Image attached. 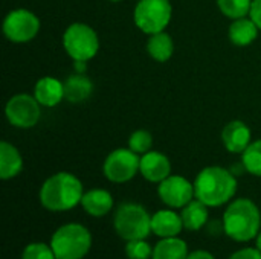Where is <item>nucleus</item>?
Masks as SVG:
<instances>
[{
    "instance_id": "2eb2a0df",
    "label": "nucleus",
    "mask_w": 261,
    "mask_h": 259,
    "mask_svg": "<svg viewBox=\"0 0 261 259\" xmlns=\"http://www.w3.org/2000/svg\"><path fill=\"white\" fill-rule=\"evenodd\" d=\"M182 229L184 221L180 214H176L171 209H162L151 215V232L161 238L177 237Z\"/></svg>"
},
{
    "instance_id": "7c9ffc66",
    "label": "nucleus",
    "mask_w": 261,
    "mask_h": 259,
    "mask_svg": "<svg viewBox=\"0 0 261 259\" xmlns=\"http://www.w3.org/2000/svg\"><path fill=\"white\" fill-rule=\"evenodd\" d=\"M187 259H216V258H214L210 252H206V250H196V252L190 253Z\"/></svg>"
},
{
    "instance_id": "4be33fe9",
    "label": "nucleus",
    "mask_w": 261,
    "mask_h": 259,
    "mask_svg": "<svg viewBox=\"0 0 261 259\" xmlns=\"http://www.w3.org/2000/svg\"><path fill=\"white\" fill-rule=\"evenodd\" d=\"M188 246L184 240L177 237L162 238L153 249L151 259H187Z\"/></svg>"
},
{
    "instance_id": "7ed1b4c3",
    "label": "nucleus",
    "mask_w": 261,
    "mask_h": 259,
    "mask_svg": "<svg viewBox=\"0 0 261 259\" xmlns=\"http://www.w3.org/2000/svg\"><path fill=\"white\" fill-rule=\"evenodd\" d=\"M260 209L249 198L234 200L223 214L225 234L239 243H246L257 238L260 234Z\"/></svg>"
},
{
    "instance_id": "5701e85b",
    "label": "nucleus",
    "mask_w": 261,
    "mask_h": 259,
    "mask_svg": "<svg viewBox=\"0 0 261 259\" xmlns=\"http://www.w3.org/2000/svg\"><path fill=\"white\" fill-rule=\"evenodd\" d=\"M217 6L225 17L237 20L249 15L252 0H217Z\"/></svg>"
},
{
    "instance_id": "f3484780",
    "label": "nucleus",
    "mask_w": 261,
    "mask_h": 259,
    "mask_svg": "<svg viewBox=\"0 0 261 259\" xmlns=\"http://www.w3.org/2000/svg\"><path fill=\"white\" fill-rule=\"evenodd\" d=\"M258 26L255 21L249 17H242L237 20H232L229 29H228V38L232 44L245 47L254 43L258 37Z\"/></svg>"
},
{
    "instance_id": "f257e3e1",
    "label": "nucleus",
    "mask_w": 261,
    "mask_h": 259,
    "mask_svg": "<svg viewBox=\"0 0 261 259\" xmlns=\"http://www.w3.org/2000/svg\"><path fill=\"white\" fill-rule=\"evenodd\" d=\"M196 198L208 208H219L232 200L237 192V179L222 166L203 168L194 180Z\"/></svg>"
},
{
    "instance_id": "cd10ccee",
    "label": "nucleus",
    "mask_w": 261,
    "mask_h": 259,
    "mask_svg": "<svg viewBox=\"0 0 261 259\" xmlns=\"http://www.w3.org/2000/svg\"><path fill=\"white\" fill-rule=\"evenodd\" d=\"M229 259H261V250L258 249H252V247H248V249H242L236 253H232Z\"/></svg>"
},
{
    "instance_id": "f03ea898",
    "label": "nucleus",
    "mask_w": 261,
    "mask_h": 259,
    "mask_svg": "<svg viewBox=\"0 0 261 259\" xmlns=\"http://www.w3.org/2000/svg\"><path fill=\"white\" fill-rule=\"evenodd\" d=\"M83 195L84 189L80 179L66 171L50 176L40 189L41 205L52 212L73 209L76 205H81Z\"/></svg>"
},
{
    "instance_id": "72a5a7b5",
    "label": "nucleus",
    "mask_w": 261,
    "mask_h": 259,
    "mask_svg": "<svg viewBox=\"0 0 261 259\" xmlns=\"http://www.w3.org/2000/svg\"><path fill=\"white\" fill-rule=\"evenodd\" d=\"M136 2H139V0H136Z\"/></svg>"
},
{
    "instance_id": "423d86ee",
    "label": "nucleus",
    "mask_w": 261,
    "mask_h": 259,
    "mask_svg": "<svg viewBox=\"0 0 261 259\" xmlns=\"http://www.w3.org/2000/svg\"><path fill=\"white\" fill-rule=\"evenodd\" d=\"M63 47L73 61H90L99 50L96 31L86 23H72L63 34Z\"/></svg>"
},
{
    "instance_id": "dca6fc26",
    "label": "nucleus",
    "mask_w": 261,
    "mask_h": 259,
    "mask_svg": "<svg viewBox=\"0 0 261 259\" xmlns=\"http://www.w3.org/2000/svg\"><path fill=\"white\" fill-rule=\"evenodd\" d=\"M81 206L92 217H104L113 208V197L106 189H90L84 192Z\"/></svg>"
},
{
    "instance_id": "9b49d317",
    "label": "nucleus",
    "mask_w": 261,
    "mask_h": 259,
    "mask_svg": "<svg viewBox=\"0 0 261 259\" xmlns=\"http://www.w3.org/2000/svg\"><path fill=\"white\" fill-rule=\"evenodd\" d=\"M158 194L168 208H174V209L187 206L196 197L194 183H191L182 176H173V174L159 183Z\"/></svg>"
},
{
    "instance_id": "ddd939ff",
    "label": "nucleus",
    "mask_w": 261,
    "mask_h": 259,
    "mask_svg": "<svg viewBox=\"0 0 261 259\" xmlns=\"http://www.w3.org/2000/svg\"><path fill=\"white\" fill-rule=\"evenodd\" d=\"M251 128L243 121H231L222 130V142L229 153L243 154L251 145Z\"/></svg>"
},
{
    "instance_id": "f8f14e48",
    "label": "nucleus",
    "mask_w": 261,
    "mask_h": 259,
    "mask_svg": "<svg viewBox=\"0 0 261 259\" xmlns=\"http://www.w3.org/2000/svg\"><path fill=\"white\" fill-rule=\"evenodd\" d=\"M139 172L145 180L151 183H161L171 176V162L159 151H148L141 157Z\"/></svg>"
},
{
    "instance_id": "4468645a",
    "label": "nucleus",
    "mask_w": 261,
    "mask_h": 259,
    "mask_svg": "<svg viewBox=\"0 0 261 259\" xmlns=\"http://www.w3.org/2000/svg\"><path fill=\"white\" fill-rule=\"evenodd\" d=\"M34 96L43 107H55L64 99V82L54 76H43L35 82Z\"/></svg>"
},
{
    "instance_id": "6ab92c4d",
    "label": "nucleus",
    "mask_w": 261,
    "mask_h": 259,
    "mask_svg": "<svg viewBox=\"0 0 261 259\" xmlns=\"http://www.w3.org/2000/svg\"><path fill=\"white\" fill-rule=\"evenodd\" d=\"M93 84L84 73H75L70 75L64 81V99L69 102L78 104L83 101H87L92 95Z\"/></svg>"
},
{
    "instance_id": "c85d7f7f",
    "label": "nucleus",
    "mask_w": 261,
    "mask_h": 259,
    "mask_svg": "<svg viewBox=\"0 0 261 259\" xmlns=\"http://www.w3.org/2000/svg\"><path fill=\"white\" fill-rule=\"evenodd\" d=\"M249 17L255 21V24L258 26V29L261 31V0H252Z\"/></svg>"
},
{
    "instance_id": "473e14b6",
    "label": "nucleus",
    "mask_w": 261,
    "mask_h": 259,
    "mask_svg": "<svg viewBox=\"0 0 261 259\" xmlns=\"http://www.w3.org/2000/svg\"><path fill=\"white\" fill-rule=\"evenodd\" d=\"M110 2H121V0H110Z\"/></svg>"
},
{
    "instance_id": "c756f323",
    "label": "nucleus",
    "mask_w": 261,
    "mask_h": 259,
    "mask_svg": "<svg viewBox=\"0 0 261 259\" xmlns=\"http://www.w3.org/2000/svg\"><path fill=\"white\" fill-rule=\"evenodd\" d=\"M222 231L225 232V229H223V221H222V223H219V221H211V223H208V232H210L211 235H219Z\"/></svg>"
},
{
    "instance_id": "9d476101",
    "label": "nucleus",
    "mask_w": 261,
    "mask_h": 259,
    "mask_svg": "<svg viewBox=\"0 0 261 259\" xmlns=\"http://www.w3.org/2000/svg\"><path fill=\"white\" fill-rule=\"evenodd\" d=\"M40 102L32 95L20 93L12 96L5 107V116L12 127L17 128H32L38 124L41 118Z\"/></svg>"
},
{
    "instance_id": "412c9836",
    "label": "nucleus",
    "mask_w": 261,
    "mask_h": 259,
    "mask_svg": "<svg viewBox=\"0 0 261 259\" xmlns=\"http://www.w3.org/2000/svg\"><path fill=\"white\" fill-rule=\"evenodd\" d=\"M147 52L158 63L168 61L174 52V43L171 35L165 31L150 35L147 40Z\"/></svg>"
},
{
    "instance_id": "2f4dec72",
    "label": "nucleus",
    "mask_w": 261,
    "mask_h": 259,
    "mask_svg": "<svg viewBox=\"0 0 261 259\" xmlns=\"http://www.w3.org/2000/svg\"><path fill=\"white\" fill-rule=\"evenodd\" d=\"M255 241H257V249L261 250V232L257 235V240H255Z\"/></svg>"
},
{
    "instance_id": "a878e982",
    "label": "nucleus",
    "mask_w": 261,
    "mask_h": 259,
    "mask_svg": "<svg viewBox=\"0 0 261 259\" xmlns=\"http://www.w3.org/2000/svg\"><path fill=\"white\" fill-rule=\"evenodd\" d=\"M125 253L128 259H150L153 256V249L144 240H133L127 241Z\"/></svg>"
},
{
    "instance_id": "b1692460",
    "label": "nucleus",
    "mask_w": 261,
    "mask_h": 259,
    "mask_svg": "<svg viewBox=\"0 0 261 259\" xmlns=\"http://www.w3.org/2000/svg\"><path fill=\"white\" fill-rule=\"evenodd\" d=\"M242 163L249 174L261 177V139L251 142V145L245 150L242 154Z\"/></svg>"
},
{
    "instance_id": "aec40b11",
    "label": "nucleus",
    "mask_w": 261,
    "mask_h": 259,
    "mask_svg": "<svg viewBox=\"0 0 261 259\" xmlns=\"http://www.w3.org/2000/svg\"><path fill=\"white\" fill-rule=\"evenodd\" d=\"M184 227L187 231H200L208 224V206L200 200H191L180 212Z\"/></svg>"
},
{
    "instance_id": "39448f33",
    "label": "nucleus",
    "mask_w": 261,
    "mask_h": 259,
    "mask_svg": "<svg viewBox=\"0 0 261 259\" xmlns=\"http://www.w3.org/2000/svg\"><path fill=\"white\" fill-rule=\"evenodd\" d=\"M116 234L125 240H145L151 232V215L138 203H124L116 209L113 218Z\"/></svg>"
},
{
    "instance_id": "393cba45",
    "label": "nucleus",
    "mask_w": 261,
    "mask_h": 259,
    "mask_svg": "<svg viewBox=\"0 0 261 259\" xmlns=\"http://www.w3.org/2000/svg\"><path fill=\"white\" fill-rule=\"evenodd\" d=\"M153 147V136L147 130H136L128 137V148L136 154H145L151 151Z\"/></svg>"
},
{
    "instance_id": "0eeeda50",
    "label": "nucleus",
    "mask_w": 261,
    "mask_h": 259,
    "mask_svg": "<svg viewBox=\"0 0 261 259\" xmlns=\"http://www.w3.org/2000/svg\"><path fill=\"white\" fill-rule=\"evenodd\" d=\"M173 17L170 0H139L133 11L135 24L147 35L165 31Z\"/></svg>"
},
{
    "instance_id": "1a4fd4ad",
    "label": "nucleus",
    "mask_w": 261,
    "mask_h": 259,
    "mask_svg": "<svg viewBox=\"0 0 261 259\" xmlns=\"http://www.w3.org/2000/svg\"><path fill=\"white\" fill-rule=\"evenodd\" d=\"M40 18L29 9H14L3 20V34L12 43H28L37 37Z\"/></svg>"
},
{
    "instance_id": "bb28decb",
    "label": "nucleus",
    "mask_w": 261,
    "mask_h": 259,
    "mask_svg": "<svg viewBox=\"0 0 261 259\" xmlns=\"http://www.w3.org/2000/svg\"><path fill=\"white\" fill-rule=\"evenodd\" d=\"M21 259H57V256L50 246L44 243H32L23 250Z\"/></svg>"
},
{
    "instance_id": "6e6552de",
    "label": "nucleus",
    "mask_w": 261,
    "mask_h": 259,
    "mask_svg": "<svg viewBox=\"0 0 261 259\" xmlns=\"http://www.w3.org/2000/svg\"><path fill=\"white\" fill-rule=\"evenodd\" d=\"M141 157L130 148H116L104 160L102 171L112 183H127L139 172Z\"/></svg>"
},
{
    "instance_id": "20e7f679",
    "label": "nucleus",
    "mask_w": 261,
    "mask_h": 259,
    "mask_svg": "<svg viewBox=\"0 0 261 259\" xmlns=\"http://www.w3.org/2000/svg\"><path fill=\"white\" fill-rule=\"evenodd\" d=\"M50 247L57 259H83L92 247V235L83 224L69 223L55 231Z\"/></svg>"
},
{
    "instance_id": "a211bd4d",
    "label": "nucleus",
    "mask_w": 261,
    "mask_h": 259,
    "mask_svg": "<svg viewBox=\"0 0 261 259\" xmlns=\"http://www.w3.org/2000/svg\"><path fill=\"white\" fill-rule=\"evenodd\" d=\"M23 169V157L20 151L9 142H0V177L9 180L17 177Z\"/></svg>"
}]
</instances>
